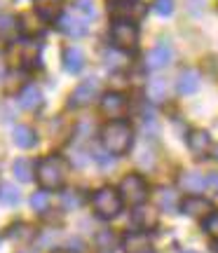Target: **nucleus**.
Listing matches in <instances>:
<instances>
[{
    "instance_id": "1",
    "label": "nucleus",
    "mask_w": 218,
    "mask_h": 253,
    "mask_svg": "<svg viewBox=\"0 0 218 253\" xmlns=\"http://www.w3.org/2000/svg\"><path fill=\"white\" fill-rule=\"evenodd\" d=\"M101 143L110 155H125L134 143V131L122 120H110L101 131Z\"/></svg>"
},
{
    "instance_id": "2",
    "label": "nucleus",
    "mask_w": 218,
    "mask_h": 253,
    "mask_svg": "<svg viewBox=\"0 0 218 253\" xmlns=\"http://www.w3.org/2000/svg\"><path fill=\"white\" fill-rule=\"evenodd\" d=\"M36 176L43 190H59L68 178V162L61 155H49L38 162Z\"/></svg>"
},
{
    "instance_id": "3",
    "label": "nucleus",
    "mask_w": 218,
    "mask_h": 253,
    "mask_svg": "<svg viewBox=\"0 0 218 253\" xmlns=\"http://www.w3.org/2000/svg\"><path fill=\"white\" fill-rule=\"evenodd\" d=\"M40 42L38 40H19L9 47L7 61L17 68H28V66H38L40 63Z\"/></svg>"
},
{
    "instance_id": "4",
    "label": "nucleus",
    "mask_w": 218,
    "mask_h": 253,
    "mask_svg": "<svg viewBox=\"0 0 218 253\" xmlns=\"http://www.w3.org/2000/svg\"><path fill=\"white\" fill-rule=\"evenodd\" d=\"M91 207L99 218H115L122 209V197L115 188H101L91 197Z\"/></svg>"
},
{
    "instance_id": "5",
    "label": "nucleus",
    "mask_w": 218,
    "mask_h": 253,
    "mask_svg": "<svg viewBox=\"0 0 218 253\" xmlns=\"http://www.w3.org/2000/svg\"><path fill=\"white\" fill-rule=\"evenodd\" d=\"M120 197H122V204H131V207H141L145 199H148V185L145 181L138 176V173H129L122 178L120 183Z\"/></svg>"
},
{
    "instance_id": "6",
    "label": "nucleus",
    "mask_w": 218,
    "mask_h": 253,
    "mask_svg": "<svg viewBox=\"0 0 218 253\" xmlns=\"http://www.w3.org/2000/svg\"><path fill=\"white\" fill-rule=\"evenodd\" d=\"M110 40H113V45L122 49V52H129V49H134L138 45V28L136 24H131V21H115L113 26H110Z\"/></svg>"
},
{
    "instance_id": "7",
    "label": "nucleus",
    "mask_w": 218,
    "mask_h": 253,
    "mask_svg": "<svg viewBox=\"0 0 218 253\" xmlns=\"http://www.w3.org/2000/svg\"><path fill=\"white\" fill-rule=\"evenodd\" d=\"M110 17L115 21H138L145 14V5L141 0H113L108 5Z\"/></svg>"
},
{
    "instance_id": "8",
    "label": "nucleus",
    "mask_w": 218,
    "mask_h": 253,
    "mask_svg": "<svg viewBox=\"0 0 218 253\" xmlns=\"http://www.w3.org/2000/svg\"><path fill=\"white\" fill-rule=\"evenodd\" d=\"M96 94H99V80L96 78H87V80H82L71 94V106L75 108H80V106H87L91 103V99H96Z\"/></svg>"
},
{
    "instance_id": "9",
    "label": "nucleus",
    "mask_w": 218,
    "mask_h": 253,
    "mask_svg": "<svg viewBox=\"0 0 218 253\" xmlns=\"http://www.w3.org/2000/svg\"><path fill=\"white\" fill-rule=\"evenodd\" d=\"M56 28H59L61 33H66L68 38H82L87 33L89 24H87V17L64 14V17H59V21H56Z\"/></svg>"
},
{
    "instance_id": "10",
    "label": "nucleus",
    "mask_w": 218,
    "mask_h": 253,
    "mask_svg": "<svg viewBox=\"0 0 218 253\" xmlns=\"http://www.w3.org/2000/svg\"><path fill=\"white\" fill-rule=\"evenodd\" d=\"M127 110V99L118 94V91H108L103 99H101V113L110 120L122 118V113Z\"/></svg>"
},
{
    "instance_id": "11",
    "label": "nucleus",
    "mask_w": 218,
    "mask_h": 253,
    "mask_svg": "<svg viewBox=\"0 0 218 253\" xmlns=\"http://www.w3.org/2000/svg\"><path fill=\"white\" fill-rule=\"evenodd\" d=\"M181 211L185 216H192V218H207L214 211L211 209V202L204 197H197V195H190L181 202Z\"/></svg>"
},
{
    "instance_id": "12",
    "label": "nucleus",
    "mask_w": 218,
    "mask_h": 253,
    "mask_svg": "<svg viewBox=\"0 0 218 253\" xmlns=\"http://www.w3.org/2000/svg\"><path fill=\"white\" fill-rule=\"evenodd\" d=\"M122 249H125V253H157L145 232H129L122 242Z\"/></svg>"
},
{
    "instance_id": "13",
    "label": "nucleus",
    "mask_w": 218,
    "mask_h": 253,
    "mask_svg": "<svg viewBox=\"0 0 218 253\" xmlns=\"http://www.w3.org/2000/svg\"><path fill=\"white\" fill-rule=\"evenodd\" d=\"M172 56H174L172 47L162 42V45H157L155 49L148 52V56H145V68H148V71H160V68H164L167 63L172 61Z\"/></svg>"
},
{
    "instance_id": "14",
    "label": "nucleus",
    "mask_w": 218,
    "mask_h": 253,
    "mask_svg": "<svg viewBox=\"0 0 218 253\" xmlns=\"http://www.w3.org/2000/svg\"><path fill=\"white\" fill-rule=\"evenodd\" d=\"M188 148H190V153L195 157H204L211 148V136L204 129H192L188 134Z\"/></svg>"
},
{
    "instance_id": "15",
    "label": "nucleus",
    "mask_w": 218,
    "mask_h": 253,
    "mask_svg": "<svg viewBox=\"0 0 218 253\" xmlns=\"http://www.w3.org/2000/svg\"><path fill=\"white\" fill-rule=\"evenodd\" d=\"M64 68L66 73L71 75H78V73L85 68V54H82L80 47H66L64 49Z\"/></svg>"
},
{
    "instance_id": "16",
    "label": "nucleus",
    "mask_w": 218,
    "mask_h": 253,
    "mask_svg": "<svg viewBox=\"0 0 218 253\" xmlns=\"http://www.w3.org/2000/svg\"><path fill=\"white\" fill-rule=\"evenodd\" d=\"M200 80L202 75L200 71H183L181 75H178V82H176V89H178V94H195V91L200 89Z\"/></svg>"
},
{
    "instance_id": "17",
    "label": "nucleus",
    "mask_w": 218,
    "mask_h": 253,
    "mask_svg": "<svg viewBox=\"0 0 218 253\" xmlns=\"http://www.w3.org/2000/svg\"><path fill=\"white\" fill-rule=\"evenodd\" d=\"M19 106L24 110H38L43 106V91L38 89L36 84H28L19 94Z\"/></svg>"
},
{
    "instance_id": "18",
    "label": "nucleus",
    "mask_w": 218,
    "mask_h": 253,
    "mask_svg": "<svg viewBox=\"0 0 218 253\" xmlns=\"http://www.w3.org/2000/svg\"><path fill=\"white\" fill-rule=\"evenodd\" d=\"M131 223L138 230H153L157 225V211L148 207H136V211L131 213Z\"/></svg>"
},
{
    "instance_id": "19",
    "label": "nucleus",
    "mask_w": 218,
    "mask_h": 253,
    "mask_svg": "<svg viewBox=\"0 0 218 253\" xmlns=\"http://www.w3.org/2000/svg\"><path fill=\"white\" fill-rule=\"evenodd\" d=\"M12 141L17 143V148L28 150V148H33V145H36L38 136H36V131H33L31 126L19 125V126H14V131H12Z\"/></svg>"
},
{
    "instance_id": "20",
    "label": "nucleus",
    "mask_w": 218,
    "mask_h": 253,
    "mask_svg": "<svg viewBox=\"0 0 218 253\" xmlns=\"http://www.w3.org/2000/svg\"><path fill=\"white\" fill-rule=\"evenodd\" d=\"M61 7H64V0H36V12L47 21L59 17Z\"/></svg>"
},
{
    "instance_id": "21",
    "label": "nucleus",
    "mask_w": 218,
    "mask_h": 253,
    "mask_svg": "<svg viewBox=\"0 0 218 253\" xmlns=\"http://www.w3.org/2000/svg\"><path fill=\"white\" fill-rule=\"evenodd\" d=\"M7 237H9V239H14V242H19V244H28V242H33V239H36V230H33L31 225L19 223V225L9 227Z\"/></svg>"
},
{
    "instance_id": "22",
    "label": "nucleus",
    "mask_w": 218,
    "mask_h": 253,
    "mask_svg": "<svg viewBox=\"0 0 218 253\" xmlns=\"http://www.w3.org/2000/svg\"><path fill=\"white\" fill-rule=\"evenodd\" d=\"M145 94H148V99L153 103H162L167 99V82L162 78H153L148 82V87H145Z\"/></svg>"
},
{
    "instance_id": "23",
    "label": "nucleus",
    "mask_w": 218,
    "mask_h": 253,
    "mask_svg": "<svg viewBox=\"0 0 218 253\" xmlns=\"http://www.w3.org/2000/svg\"><path fill=\"white\" fill-rule=\"evenodd\" d=\"M178 183H181V188L185 192H202L204 190V176L197 171H185Z\"/></svg>"
},
{
    "instance_id": "24",
    "label": "nucleus",
    "mask_w": 218,
    "mask_h": 253,
    "mask_svg": "<svg viewBox=\"0 0 218 253\" xmlns=\"http://www.w3.org/2000/svg\"><path fill=\"white\" fill-rule=\"evenodd\" d=\"M155 199H157V207L167 209V211H174V209L178 207V197H176V192L172 188H160Z\"/></svg>"
},
{
    "instance_id": "25",
    "label": "nucleus",
    "mask_w": 218,
    "mask_h": 253,
    "mask_svg": "<svg viewBox=\"0 0 218 253\" xmlns=\"http://www.w3.org/2000/svg\"><path fill=\"white\" fill-rule=\"evenodd\" d=\"M19 31V21L12 14H0V38L2 40H12Z\"/></svg>"
},
{
    "instance_id": "26",
    "label": "nucleus",
    "mask_w": 218,
    "mask_h": 253,
    "mask_svg": "<svg viewBox=\"0 0 218 253\" xmlns=\"http://www.w3.org/2000/svg\"><path fill=\"white\" fill-rule=\"evenodd\" d=\"M12 171H14V176H17L21 183H28L33 178V162L26 160V157H19L17 162L12 164Z\"/></svg>"
},
{
    "instance_id": "27",
    "label": "nucleus",
    "mask_w": 218,
    "mask_h": 253,
    "mask_svg": "<svg viewBox=\"0 0 218 253\" xmlns=\"http://www.w3.org/2000/svg\"><path fill=\"white\" fill-rule=\"evenodd\" d=\"M21 195H19V190L12 185V183H2L0 185V204H5V207H17Z\"/></svg>"
},
{
    "instance_id": "28",
    "label": "nucleus",
    "mask_w": 218,
    "mask_h": 253,
    "mask_svg": "<svg viewBox=\"0 0 218 253\" xmlns=\"http://www.w3.org/2000/svg\"><path fill=\"white\" fill-rule=\"evenodd\" d=\"M96 246H99L101 251H113L118 246V239H115V235L110 230H101L99 235H96Z\"/></svg>"
},
{
    "instance_id": "29",
    "label": "nucleus",
    "mask_w": 218,
    "mask_h": 253,
    "mask_svg": "<svg viewBox=\"0 0 218 253\" xmlns=\"http://www.w3.org/2000/svg\"><path fill=\"white\" fill-rule=\"evenodd\" d=\"M47 204H49V195H47L45 190H40V192H36V195L31 197V207H33V211H38V213L47 211Z\"/></svg>"
},
{
    "instance_id": "30",
    "label": "nucleus",
    "mask_w": 218,
    "mask_h": 253,
    "mask_svg": "<svg viewBox=\"0 0 218 253\" xmlns=\"http://www.w3.org/2000/svg\"><path fill=\"white\" fill-rule=\"evenodd\" d=\"M153 12L160 17H169L174 12V0H153Z\"/></svg>"
},
{
    "instance_id": "31",
    "label": "nucleus",
    "mask_w": 218,
    "mask_h": 253,
    "mask_svg": "<svg viewBox=\"0 0 218 253\" xmlns=\"http://www.w3.org/2000/svg\"><path fill=\"white\" fill-rule=\"evenodd\" d=\"M204 230H207V235L218 239V211H211L209 216L204 218Z\"/></svg>"
},
{
    "instance_id": "32",
    "label": "nucleus",
    "mask_w": 218,
    "mask_h": 253,
    "mask_svg": "<svg viewBox=\"0 0 218 253\" xmlns=\"http://www.w3.org/2000/svg\"><path fill=\"white\" fill-rule=\"evenodd\" d=\"M73 7L78 12H82L85 17H94V0H75Z\"/></svg>"
},
{
    "instance_id": "33",
    "label": "nucleus",
    "mask_w": 218,
    "mask_h": 253,
    "mask_svg": "<svg viewBox=\"0 0 218 253\" xmlns=\"http://www.w3.org/2000/svg\"><path fill=\"white\" fill-rule=\"evenodd\" d=\"M204 190H209V195L218 197V173H209L204 178Z\"/></svg>"
},
{
    "instance_id": "34",
    "label": "nucleus",
    "mask_w": 218,
    "mask_h": 253,
    "mask_svg": "<svg viewBox=\"0 0 218 253\" xmlns=\"http://www.w3.org/2000/svg\"><path fill=\"white\" fill-rule=\"evenodd\" d=\"M64 207H66V209L80 207V195H78V192H73V190L64 192Z\"/></svg>"
},
{
    "instance_id": "35",
    "label": "nucleus",
    "mask_w": 218,
    "mask_h": 253,
    "mask_svg": "<svg viewBox=\"0 0 218 253\" xmlns=\"http://www.w3.org/2000/svg\"><path fill=\"white\" fill-rule=\"evenodd\" d=\"M54 253H73V249H56Z\"/></svg>"
},
{
    "instance_id": "36",
    "label": "nucleus",
    "mask_w": 218,
    "mask_h": 253,
    "mask_svg": "<svg viewBox=\"0 0 218 253\" xmlns=\"http://www.w3.org/2000/svg\"><path fill=\"white\" fill-rule=\"evenodd\" d=\"M183 253H195V251H183Z\"/></svg>"
},
{
    "instance_id": "37",
    "label": "nucleus",
    "mask_w": 218,
    "mask_h": 253,
    "mask_svg": "<svg viewBox=\"0 0 218 253\" xmlns=\"http://www.w3.org/2000/svg\"><path fill=\"white\" fill-rule=\"evenodd\" d=\"M216 160H218V150H216Z\"/></svg>"
},
{
    "instance_id": "38",
    "label": "nucleus",
    "mask_w": 218,
    "mask_h": 253,
    "mask_svg": "<svg viewBox=\"0 0 218 253\" xmlns=\"http://www.w3.org/2000/svg\"><path fill=\"white\" fill-rule=\"evenodd\" d=\"M21 253H28V251H21Z\"/></svg>"
},
{
    "instance_id": "39",
    "label": "nucleus",
    "mask_w": 218,
    "mask_h": 253,
    "mask_svg": "<svg viewBox=\"0 0 218 253\" xmlns=\"http://www.w3.org/2000/svg\"><path fill=\"white\" fill-rule=\"evenodd\" d=\"M216 253H218V249H216Z\"/></svg>"
}]
</instances>
